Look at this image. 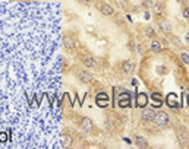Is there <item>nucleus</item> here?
Masks as SVG:
<instances>
[{"label":"nucleus","mask_w":189,"mask_h":149,"mask_svg":"<svg viewBox=\"0 0 189 149\" xmlns=\"http://www.w3.org/2000/svg\"><path fill=\"white\" fill-rule=\"evenodd\" d=\"M84 66H87V67H96L97 61L94 60L92 57H85V59H84Z\"/></svg>","instance_id":"nucleus-15"},{"label":"nucleus","mask_w":189,"mask_h":149,"mask_svg":"<svg viewBox=\"0 0 189 149\" xmlns=\"http://www.w3.org/2000/svg\"><path fill=\"white\" fill-rule=\"evenodd\" d=\"M151 50H152V51H155V53H159L160 50H161V42L154 40V41L151 42Z\"/></svg>","instance_id":"nucleus-18"},{"label":"nucleus","mask_w":189,"mask_h":149,"mask_svg":"<svg viewBox=\"0 0 189 149\" xmlns=\"http://www.w3.org/2000/svg\"><path fill=\"white\" fill-rule=\"evenodd\" d=\"M154 123L157 126H160V127L169 124V115L166 113H157L155 114V119H154Z\"/></svg>","instance_id":"nucleus-2"},{"label":"nucleus","mask_w":189,"mask_h":149,"mask_svg":"<svg viewBox=\"0 0 189 149\" xmlns=\"http://www.w3.org/2000/svg\"><path fill=\"white\" fill-rule=\"evenodd\" d=\"M79 3H82L85 6H91L92 5V0H79Z\"/></svg>","instance_id":"nucleus-24"},{"label":"nucleus","mask_w":189,"mask_h":149,"mask_svg":"<svg viewBox=\"0 0 189 149\" xmlns=\"http://www.w3.org/2000/svg\"><path fill=\"white\" fill-rule=\"evenodd\" d=\"M114 3L119 9L122 10H128L129 9V3H128V0H114Z\"/></svg>","instance_id":"nucleus-12"},{"label":"nucleus","mask_w":189,"mask_h":149,"mask_svg":"<svg viewBox=\"0 0 189 149\" xmlns=\"http://www.w3.org/2000/svg\"><path fill=\"white\" fill-rule=\"evenodd\" d=\"M177 96L175 95V94H169V96H167V104L170 105V107H177Z\"/></svg>","instance_id":"nucleus-13"},{"label":"nucleus","mask_w":189,"mask_h":149,"mask_svg":"<svg viewBox=\"0 0 189 149\" xmlns=\"http://www.w3.org/2000/svg\"><path fill=\"white\" fill-rule=\"evenodd\" d=\"M133 70H135V64H133V61H125V63H123V66H122V72H123V73H126V75H132Z\"/></svg>","instance_id":"nucleus-4"},{"label":"nucleus","mask_w":189,"mask_h":149,"mask_svg":"<svg viewBox=\"0 0 189 149\" xmlns=\"http://www.w3.org/2000/svg\"><path fill=\"white\" fill-rule=\"evenodd\" d=\"M159 26H160V29L164 32V34H170L171 32V25H170V22L167 19H161L159 22Z\"/></svg>","instance_id":"nucleus-7"},{"label":"nucleus","mask_w":189,"mask_h":149,"mask_svg":"<svg viewBox=\"0 0 189 149\" xmlns=\"http://www.w3.org/2000/svg\"><path fill=\"white\" fill-rule=\"evenodd\" d=\"M157 72H159V75H166L169 72V69H167V66L160 64V66H157Z\"/></svg>","instance_id":"nucleus-20"},{"label":"nucleus","mask_w":189,"mask_h":149,"mask_svg":"<svg viewBox=\"0 0 189 149\" xmlns=\"http://www.w3.org/2000/svg\"><path fill=\"white\" fill-rule=\"evenodd\" d=\"M142 5H144V6H147V7H152V3L150 2V0H145V2H144Z\"/></svg>","instance_id":"nucleus-26"},{"label":"nucleus","mask_w":189,"mask_h":149,"mask_svg":"<svg viewBox=\"0 0 189 149\" xmlns=\"http://www.w3.org/2000/svg\"><path fill=\"white\" fill-rule=\"evenodd\" d=\"M72 145V139L69 136H62V148H69Z\"/></svg>","instance_id":"nucleus-17"},{"label":"nucleus","mask_w":189,"mask_h":149,"mask_svg":"<svg viewBox=\"0 0 189 149\" xmlns=\"http://www.w3.org/2000/svg\"><path fill=\"white\" fill-rule=\"evenodd\" d=\"M129 99H131V95L128 94V92H125V91H122V95L119 96V104H120V107H128L129 105Z\"/></svg>","instance_id":"nucleus-6"},{"label":"nucleus","mask_w":189,"mask_h":149,"mask_svg":"<svg viewBox=\"0 0 189 149\" xmlns=\"http://www.w3.org/2000/svg\"><path fill=\"white\" fill-rule=\"evenodd\" d=\"M78 78H79L81 82H84V84H89V82L92 80V75L85 72V70H79L78 72Z\"/></svg>","instance_id":"nucleus-5"},{"label":"nucleus","mask_w":189,"mask_h":149,"mask_svg":"<svg viewBox=\"0 0 189 149\" xmlns=\"http://www.w3.org/2000/svg\"><path fill=\"white\" fill-rule=\"evenodd\" d=\"M154 34H155V31H154L151 26H148V28L145 29V35H147V37H150V38H151V37H154Z\"/></svg>","instance_id":"nucleus-21"},{"label":"nucleus","mask_w":189,"mask_h":149,"mask_svg":"<svg viewBox=\"0 0 189 149\" xmlns=\"http://www.w3.org/2000/svg\"><path fill=\"white\" fill-rule=\"evenodd\" d=\"M180 56H182V60H183L186 64H189V53H182Z\"/></svg>","instance_id":"nucleus-23"},{"label":"nucleus","mask_w":189,"mask_h":149,"mask_svg":"<svg viewBox=\"0 0 189 149\" xmlns=\"http://www.w3.org/2000/svg\"><path fill=\"white\" fill-rule=\"evenodd\" d=\"M97 101H98L100 105H106V101H108V96H107L104 92H101V94L97 95Z\"/></svg>","instance_id":"nucleus-16"},{"label":"nucleus","mask_w":189,"mask_h":149,"mask_svg":"<svg viewBox=\"0 0 189 149\" xmlns=\"http://www.w3.org/2000/svg\"><path fill=\"white\" fill-rule=\"evenodd\" d=\"M177 2H179V3H185V2H186V0H177Z\"/></svg>","instance_id":"nucleus-28"},{"label":"nucleus","mask_w":189,"mask_h":149,"mask_svg":"<svg viewBox=\"0 0 189 149\" xmlns=\"http://www.w3.org/2000/svg\"><path fill=\"white\" fill-rule=\"evenodd\" d=\"M152 99H154V101H155V99H157V101L160 102V99H161V95H160L159 92H157V94H152Z\"/></svg>","instance_id":"nucleus-25"},{"label":"nucleus","mask_w":189,"mask_h":149,"mask_svg":"<svg viewBox=\"0 0 189 149\" xmlns=\"http://www.w3.org/2000/svg\"><path fill=\"white\" fill-rule=\"evenodd\" d=\"M188 104H189V95H188Z\"/></svg>","instance_id":"nucleus-29"},{"label":"nucleus","mask_w":189,"mask_h":149,"mask_svg":"<svg viewBox=\"0 0 189 149\" xmlns=\"http://www.w3.org/2000/svg\"><path fill=\"white\" fill-rule=\"evenodd\" d=\"M147 102H148L147 95H145V94H139V95H138V105H139V107H144V105H147Z\"/></svg>","instance_id":"nucleus-14"},{"label":"nucleus","mask_w":189,"mask_h":149,"mask_svg":"<svg viewBox=\"0 0 189 149\" xmlns=\"http://www.w3.org/2000/svg\"><path fill=\"white\" fill-rule=\"evenodd\" d=\"M6 140H7V133L6 131H0V142L6 143Z\"/></svg>","instance_id":"nucleus-22"},{"label":"nucleus","mask_w":189,"mask_h":149,"mask_svg":"<svg viewBox=\"0 0 189 149\" xmlns=\"http://www.w3.org/2000/svg\"><path fill=\"white\" fill-rule=\"evenodd\" d=\"M135 145H136L138 148H147V146H148V142H147V139H145L144 136L136 135V136H135Z\"/></svg>","instance_id":"nucleus-10"},{"label":"nucleus","mask_w":189,"mask_h":149,"mask_svg":"<svg viewBox=\"0 0 189 149\" xmlns=\"http://www.w3.org/2000/svg\"><path fill=\"white\" fill-rule=\"evenodd\" d=\"M100 12H101L104 16H112L114 10H113V7L110 6V5L104 3V5H101V6H100Z\"/></svg>","instance_id":"nucleus-9"},{"label":"nucleus","mask_w":189,"mask_h":149,"mask_svg":"<svg viewBox=\"0 0 189 149\" xmlns=\"http://www.w3.org/2000/svg\"><path fill=\"white\" fill-rule=\"evenodd\" d=\"M63 45H65V48L68 50V51H72V50L76 47V41L72 35H65L63 37Z\"/></svg>","instance_id":"nucleus-3"},{"label":"nucleus","mask_w":189,"mask_h":149,"mask_svg":"<svg viewBox=\"0 0 189 149\" xmlns=\"http://www.w3.org/2000/svg\"><path fill=\"white\" fill-rule=\"evenodd\" d=\"M183 16H185V18H189V7H186L183 10Z\"/></svg>","instance_id":"nucleus-27"},{"label":"nucleus","mask_w":189,"mask_h":149,"mask_svg":"<svg viewBox=\"0 0 189 149\" xmlns=\"http://www.w3.org/2000/svg\"><path fill=\"white\" fill-rule=\"evenodd\" d=\"M81 127H82L85 131H89V130L92 129V121L85 117V119H82V121H81Z\"/></svg>","instance_id":"nucleus-11"},{"label":"nucleus","mask_w":189,"mask_h":149,"mask_svg":"<svg viewBox=\"0 0 189 149\" xmlns=\"http://www.w3.org/2000/svg\"><path fill=\"white\" fill-rule=\"evenodd\" d=\"M176 136H177V140H179L180 145L186 146L189 143V135L185 130V127H176Z\"/></svg>","instance_id":"nucleus-1"},{"label":"nucleus","mask_w":189,"mask_h":149,"mask_svg":"<svg viewBox=\"0 0 189 149\" xmlns=\"http://www.w3.org/2000/svg\"><path fill=\"white\" fill-rule=\"evenodd\" d=\"M152 9H154V13H155V15H161V13L164 12V9H163V5H161V3H155V5L152 6Z\"/></svg>","instance_id":"nucleus-19"},{"label":"nucleus","mask_w":189,"mask_h":149,"mask_svg":"<svg viewBox=\"0 0 189 149\" xmlns=\"http://www.w3.org/2000/svg\"><path fill=\"white\" fill-rule=\"evenodd\" d=\"M141 117H142L144 121H154L155 119V113L152 110H144V113L141 114Z\"/></svg>","instance_id":"nucleus-8"}]
</instances>
